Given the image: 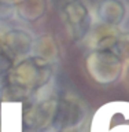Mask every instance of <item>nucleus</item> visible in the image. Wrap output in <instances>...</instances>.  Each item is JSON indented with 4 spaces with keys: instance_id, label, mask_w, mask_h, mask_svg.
Returning <instances> with one entry per match:
<instances>
[{
    "instance_id": "obj_4",
    "label": "nucleus",
    "mask_w": 129,
    "mask_h": 132,
    "mask_svg": "<svg viewBox=\"0 0 129 132\" xmlns=\"http://www.w3.org/2000/svg\"><path fill=\"white\" fill-rule=\"evenodd\" d=\"M59 95L56 91L22 102V121L25 131H44L54 125Z\"/></svg>"
},
{
    "instance_id": "obj_8",
    "label": "nucleus",
    "mask_w": 129,
    "mask_h": 132,
    "mask_svg": "<svg viewBox=\"0 0 129 132\" xmlns=\"http://www.w3.org/2000/svg\"><path fill=\"white\" fill-rule=\"evenodd\" d=\"M93 12L96 22L124 29L129 18V4L126 0H99L93 7Z\"/></svg>"
},
{
    "instance_id": "obj_17",
    "label": "nucleus",
    "mask_w": 129,
    "mask_h": 132,
    "mask_svg": "<svg viewBox=\"0 0 129 132\" xmlns=\"http://www.w3.org/2000/svg\"><path fill=\"white\" fill-rule=\"evenodd\" d=\"M25 132H55V129L49 128V129H44V131H25Z\"/></svg>"
},
{
    "instance_id": "obj_18",
    "label": "nucleus",
    "mask_w": 129,
    "mask_h": 132,
    "mask_svg": "<svg viewBox=\"0 0 129 132\" xmlns=\"http://www.w3.org/2000/svg\"><path fill=\"white\" fill-rule=\"evenodd\" d=\"M3 2H6V3H10V4H14V6H15V4H16V3H19L21 0H3Z\"/></svg>"
},
{
    "instance_id": "obj_11",
    "label": "nucleus",
    "mask_w": 129,
    "mask_h": 132,
    "mask_svg": "<svg viewBox=\"0 0 129 132\" xmlns=\"http://www.w3.org/2000/svg\"><path fill=\"white\" fill-rule=\"evenodd\" d=\"M49 0H21L15 4V18L23 23H36L47 15Z\"/></svg>"
},
{
    "instance_id": "obj_15",
    "label": "nucleus",
    "mask_w": 129,
    "mask_h": 132,
    "mask_svg": "<svg viewBox=\"0 0 129 132\" xmlns=\"http://www.w3.org/2000/svg\"><path fill=\"white\" fill-rule=\"evenodd\" d=\"M122 80L125 81V84L129 87V62L125 65V69H124V74H122Z\"/></svg>"
},
{
    "instance_id": "obj_7",
    "label": "nucleus",
    "mask_w": 129,
    "mask_h": 132,
    "mask_svg": "<svg viewBox=\"0 0 129 132\" xmlns=\"http://www.w3.org/2000/svg\"><path fill=\"white\" fill-rule=\"evenodd\" d=\"M33 41H35V36L30 30L19 26L8 28L4 29L3 33L2 50L14 65L15 62L32 55Z\"/></svg>"
},
{
    "instance_id": "obj_5",
    "label": "nucleus",
    "mask_w": 129,
    "mask_h": 132,
    "mask_svg": "<svg viewBox=\"0 0 129 132\" xmlns=\"http://www.w3.org/2000/svg\"><path fill=\"white\" fill-rule=\"evenodd\" d=\"M87 72L100 85L114 84L122 78L125 63L111 50H92L85 59Z\"/></svg>"
},
{
    "instance_id": "obj_9",
    "label": "nucleus",
    "mask_w": 129,
    "mask_h": 132,
    "mask_svg": "<svg viewBox=\"0 0 129 132\" xmlns=\"http://www.w3.org/2000/svg\"><path fill=\"white\" fill-rule=\"evenodd\" d=\"M22 110V102L3 101L0 106V132H25Z\"/></svg>"
},
{
    "instance_id": "obj_14",
    "label": "nucleus",
    "mask_w": 129,
    "mask_h": 132,
    "mask_svg": "<svg viewBox=\"0 0 129 132\" xmlns=\"http://www.w3.org/2000/svg\"><path fill=\"white\" fill-rule=\"evenodd\" d=\"M12 18H15V6L0 0V23L8 22Z\"/></svg>"
},
{
    "instance_id": "obj_1",
    "label": "nucleus",
    "mask_w": 129,
    "mask_h": 132,
    "mask_svg": "<svg viewBox=\"0 0 129 132\" xmlns=\"http://www.w3.org/2000/svg\"><path fill=\"white\" fill-rule=\"evenodd\" d=\"M56 63L30 55L15 62L6 78L2 95L4 101L26 102L40 95L56 91Z\"/></svg>"
},
{
    "instance_id": "obj_6",
    "label": "nucleus",
    "mask_w": 129,
    "mask_h": 132,
    "mask_svg": "<svg viewBox=\"0 0 129 132\" xmlns=\"http://www.w3.org/2000/svg\"><path fill=\"white\" fill-rule=\"evenodd\" d=\"M88 132H129V102L113 101L93 113Z\"/></svg>"
},
{
    "instance_id": "obj_13",
    "label": "nucleus",
    "mask_w": 129,
    "mask_h": 132,
    "mask_svg": "<svg viewBox=\"0 0 129 132\" xmlns=\"http://www.w3.org/2000/svg\"><path fill=\"white\" fill-rule=\"evenodd\" d=\"M111 51H114L117 55L122 59L124 63L129 62V30H122L119 32V35L117 37V41L113 45Z\"/></svg>"
},
{
    "instance_id": "obj_3",
    "label": "nucleus",
    "mask_w": 129,
    "mask_h": 132,
    "mask_svg": "<svg viewBox=\"0 0 129 132\" xmlns=\"http://www.w3.org/2000/svg\"><path fill=\"white\" fill-rule=\"evenodd\" d=\"M89 122V109L82 99L70 92L59 96L52 125L55 132H85Z\"/></svg>"
},
{
    "instance_id": "obj_12",
    "label": "nucleus",
    "mask_w": 129,
    "mask_h": 132,
    "mask_svg": "<svg viewBox=\"0 0 129 132\" xmlns=\"http://www.w3.org/2000/svg\"><path fill=\"white\" fill-rule=\"evenodd\" d=\"M32 55L39 56L44 61L52 62V63H56L58 58H59V45H58L56 39L49 33L35 36Z\"/></svg>"
},
{
    "instance_id": "obj_10",
    "label": "nucleus",
    "mask_w": 129,
    "mask_h": 132,
    "mask_svg": "<svg viewBox=\"0 0 129 132\" xmlns=\"http://www.w3.org/2000/svg\"><path fill=\"white\" fill-rule=\"evenodd\" d=\"M122 29H115L111 26H106L99 22H95L89 36L85 40V45L92 50H111L117 41V37Z\"/></svg>"
},
{
    "instance_id": "obj_2",
    "label": "nucleus",
    "mask_w": 129,
    "mask_h": 132,
    "mask_svg": "<svg viewBox=\"0 0 129 132\" xmlns=\"http://www.w3.org/2000/svg\"><path fill=\"white\" fill-rule=\"evenodd\" d=\"M61 19L67 36L76 44H84L95 22L93 8L87 0H65L61 7Z\"/></svg>"
},
{
    "instance_id": "obj_16",
    "label": "nucleus",
    "mask_w": 129,
    "mask_h": 132,
    "mask_svg": "<svg viewBox=\"0 0 129 132\" xmlns=\"http://www.w3.org/2000/svg\"><path fill=\"white\" fill-rule=\"evenodd\" d=\"M3 33H4V28L0 23V48H2V40H3Z\"/></svg>"
}]
</instances>
